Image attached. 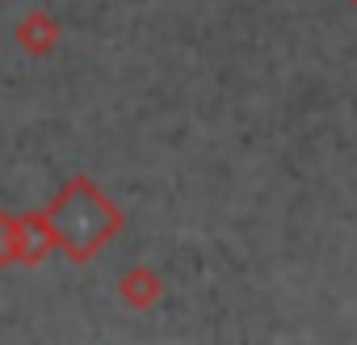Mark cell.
Here are the masks:
<instances>
[{"mask_svg":"<svg viewBox=\"0 0 357 345\" xmlns=\"http://www.w3.org/2000/svg\"><path fill=\"white\" fill-rule=\"evenodd\" d=\"M17 265V232H13V215L0 211V270Z\"/></svg>","mask_w":357,"mask_h":345,"instance_id":"cell-5","label":"cell"},{"mask_svg":"<svg viewBox=\"0 0 357 345\" xmlns=\"http://www.w3.org/2000/svg\"><path fill=\"white\" fill-rule=\"evenodd\" d=\"M349 5H357V0H349Z\"/></svg>","mask_w":357,"mask_h":345,"instance_id":"cell-6","label":"cell"},{"mask_svg":"<svg viewBox=\"0 0 357 345\" xmlns=\"http://www.w3.org/2000/svg\"><path fill=\"white\" fill-rule=\"evenodd\" d=\"M118 295L130 311H151L164 295V278L151 265H126L122 278H118Z\"/></svg>","mask_w":357,"mask_h":345,"instance_id":"cell-3","label":"cell"},{"mask_svg":"<svg viewBox=\"0 0 357 345\" xmlns=\"http://www.w3.org/2000/svg\"><path fill=\"white\" fill-rule=\"evenodd\" d=\"M13 43L26 55H51L59 47V22L47 9H30L17 26H13Z\"/></svg>","mask_w":357,"mask_h":345,"instance_id":"cell-4","label":"cell"},{"mask_svg":"<svg viewBox=\"0 0 357 345\" xmlns=\"http://www.w3.org/2000/svg\"><path fill=\"white\" fill-rule=\"evenodd\" d=\"M13 232H17V265H38L55 249V236H51V223L43 211L13 215Z\"/></svg>","mask_w":357,"mask_h":345,"instance_id":"cell-2","label":"cell"},{"mask_svg":"<svg viewBox=\"0 0 357 345\" xmlns=\"http://www.w3.org/2000/svg\"><path fill=\"white\" fill-rule=\"evenodd\" d=\"M55 236V249H63L72 261H89L118 228H122V211L89 182V177H72L55 203L43 211Z\"/></svg>","mask_w":357,"mask_h":345,"instance_id":"cell-1","label":"cell"}]
</instances>
